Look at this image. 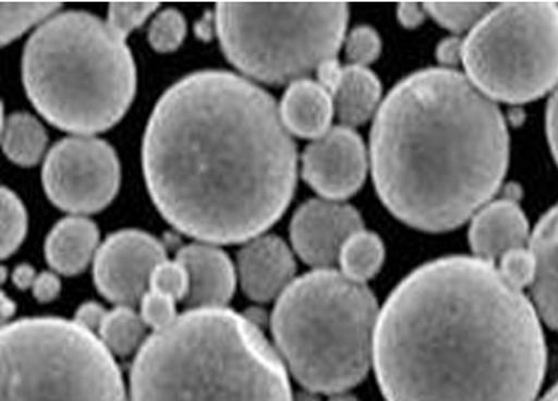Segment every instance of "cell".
<instances>
[{
	"mask_svg": "<svg viewBox=\"0 0 558 401\" xmlns=\"http://www.w3.org/2000/svg\"><path fill=\"white\" fill-rule=\"evenodd\" d=\"M296 146L278 104L228 71H197L161 95L143 141L149 196L179 232L240 244L283 217Z\"/></svg>",
	"mask_w": 558,
	"mask_h": 401,
	"instance_id": "1",
	"label": "cell"
},
{
	"mask_svg": "<svg viewBox=\"0 0 558 401\" xmlns=\"http://www.w3.org/2000/svg\"><path fill=\"white\" fill-rule=\"evenodd\" d=\"M374 367L387 401H535L547 345L535 305L497 266L444 257L387 299Z\"/></svg>",
	"mask_w": 558,
	"mask_h": 401,
	"instance_id": "2",
	"label": "cell"
},
{
	"mask_svg": "<svg viewBox=\"0 0 558 401\" xmlns=\"http://www.w3.org/2000/svg\"><path fill=\"white\" fill-rule=\"evenodd\" d=\"M380 200L423 232L463 226L499 191L509 133L494 100L454 69H425L395 86L371 133Z\"/></svg>",
	"mask_w": 558,
	"mask_h": 401,
	"instance_id": "3",
	"label": "cell"
},
{
	"mask_svg": "<svg viewBox=\"0 0 558 401\" xmlns=\"http://www.w3.org/2000/svg\"><path fill=\"white\" fill-rule=\"evenodd\" d=\"M283 359L252 317L189 309L153 331L131 369V401H293Z\"/></svg>",
	"mask_w": 558,
	"mask_h": 401,
	"instance_id": "4",
	"label": "cell"
},
{
	"mask_svg": "<svg viewBox=\"0 0 558 401\" xmlns=\"http://www.w3.org/2000/svg\"><path fill=\"white\" fill-rule=\"evenodd\" d=\"M23 83L50 124L88 136L128 113L136 95V62L108 23L69 11L33 33L23 52Z\"/></svg>",
	"mask_w": 558,
	"mask_h": 401,
	"instance_id": "5",
	"label": "cell"
},
{
	"mask_svg": "<svg viewBox=\"0 0 558 401\" xmlns=\"http://www.w3.org/2000/svg\"><path fill=\"white\" fill-rule=\"evenodd\" d=\"M379 305L365 283L338 269L293 280L276 302L271 333L296 381L312 393L338 394L362 382L374 362Z\"/></svg>",
	"mask_w": 558,
	"mask_h": 401,
	"instance_id": "6",
	"label": "cell"
},
{
	"mask_svg": "<svg viewBox=\"0 0 558 401\" xmlns=\"http://www.w3.org/2000/svg\"><path fill=\"white\" fill-rule=\"evenodd\" d=\"M2 401H128L113 353L64 317H24L2 329Z\"/></svg>",
	"mask_w": 558,
	"mask_h": 401,
	"instance_id": "7",
	"label": "cell"
},
{
	"mask_svg": "<svg viewBox=\"0 0 558 401\" xmlns=\"http://www.w3.org/2000/svg\"><path fill=\"white\" fill-rule=\"evenodd\" d=\"M213 17L228 61L252 80L281 86L307 80L324 62L336 59L350 13L341 2H221Z\"/></svg>",
	"mask_w": 558,
	"mask_h": 401,
	"instance_id": "8",
	"label": "cell"
},
{
	"mask_svg": "<svg viewBox=\"0 0 558 401\" xmlns=\"http://www.w3.org/2000/svg\"><path fill=\"white\" fill-rule=\"evenodd\" d=\"M468 80L490 100L526 104L558 86V4L495 5L463 40Z\"/></svg>",
	"mask_w": 558,
	"mask_h": 401,
	"instance_id": "9",
	"label": "cell"
},
{
	"mask_svg": "<svg viewBox=\"0 0 558 401\" xmlns=\"http://www.w3.org/2000/svg\"><path fill=\"white\" fill-rule=\"evenodd\" d=\"M41 181L57 208L77 217L98 214L119 193V158L107 141L65 137L48 151Z\"/></svg>",
	"mask_w": 558,
	"mask_h": 401,
	"instance_id": "10",
	"label": "cell"
},
{
	"mask_svg": "<svg viewBox=\"0 0 558 401\" xmlns=\"http://www.w3.org/2000/svg\"><path fill=\"white\" fill-rule=\"evenodd\" d=\"M167 262V251L158 239L141 230L112 233L93 262L98 292L116 305L136 307L149 290L158 265Z\"/></svg>",
	"mask_w": 558,
	"mask_h": 401,
	"instance_id": "11",
	"label": "cell"
},
{
	"mask_svg": "<svg viewBox=\"0 0 558 401\" xmlns=\"http://www.w3.org/2000/svg\"><path fill=\"white\" fill-rule=\"evenodd\" d=\"M303 179L324 199L341 200L359 193L367 177V149L347 125L312 141L302 158Z\"/></svg>",
	"mask_w": 558,
	"mask_h": 401,
	"instance_id": "12",
	"label": "cell"
},
{
	"mask_svg": "<svg viewBox=\"0 0 558 401\" xmlns=\"http://www.w3.org/2000/svg\"><path fill=\"white\" fill-rule=\"evenodd\" d=\"M363 230L362 217L353 206L339 200L312 199L291 218V244L315 269H331L353 233Z\"/></svg>",
	"mask_w": 558,
	"mask_h": 401,
	"instance_id": "13",
	"label": "cell"
},
{
	"mask_svg": "<svg viewBox=\"0 0 558 401\" xmlns=\"http://www.w3.org/2000/svg\"><path fill=\"white\" fill-rule=\"evenodd\" d=\"M239 277L252 301L269 302L293 283L296 263L287 242L275 235L252 239L236 256Z\"/></svg>",
	"mask_w": 558,
	"mask_h": 401,
	"instance_id": "14",
	"label": "cell"
},
{
	"mask_svg": "<svg viewBox=\"0 0 558 401\" xmlns=\"http://www.w3.org/2000/svg\"><path fill=\"white\" fill-rule=\"evenodd\" d=\"M175 262L189 275L185 305L191 309L225 307L235 293V266L227 253L209 244H191L177 253Z\"/></svg>",
	"mask_w": 558,
	"mask_h": 401,
	"instance_id": "15",
	"label": "cell"
},
{
	"mask_svg": "<svg viewBox=\"0 0 558 401\" xmlns=\"http://www.w3.org/2000/svg\"><path fill=\"white\" fill-rule=\"evenodd\" d=\"M527 241L530 226L515 200H495L480 209L471 221V250L482 262L495 265L507 253L527 247Z\"/></svg>",
	"mask_w": 558,
	"mask_h": 401,
	"instance_id": "16",
	"label": "cell"
},
{
	"mask_svg": "<svg viewBox=\"0 0 558 401\" xmlns=\"http://www.w3.org/2000/svg\"><path fill=\"white\" fill-rule=\"evenodd\" d=\"M530 250L536 271L531 293L543 321L558 331V205L538 221L531 233Z\"/></svg>",
	"mask_w": 558,
	"mask_h": 401,
	"instance_id": "17",
	"label": "cell"
},
{
	"mask_svg": "<svg viewBox=\"0 0 558 401\" xmlns=\"http://www.w3.org/2000/svg\"><path fill=\"white\" fill-rule=\"evenodd\" d=\"M284 125L291 134L305 139H319L331 131L335 101L319 81L291 83L279 105Z\"/></svg>",
	"mask_w": 558,
	"mask_h": 401,
	"instance_id": "18",
	"label": "cell"
},
{
	"mask_svg": "<svg viewBox=\"0 0 558 401\" xmlns=\"http://www.w3.org/2000/svg\"><path fill=\"white\" fill-rule=\"evenodd\" d=\"M100 230L84 217H69L60 220L45 242V257L53 271L60 275H77L95 262L98 253Z\"/></svg>",
	"mask_w": 558,
	"mask_h": 401,
	"instance_id": "19",
	"label": "cell"
},
{
	"mask_svg": "<svg viewBox=\"0 0 558 401\" xmlns=\"http://www.w3.org/2000/svg\"><path fill=\"white\" fill-rule=\"evenodd\" d=\"M329 93L335 101L336 116L347 127L365 124L375 112H379L383 86L371 69L347 65L341 69Z\"/></svg>",
	"mask_w": 558,
	"mask_h": 401,
	"instance_id": "20",
	"label": "cell"
},
{
	"mask_svg": "<svg viewBox=\"0 0 558 401\" xmlns=\"http://www.w3.org/2000/svg\"><path fill=\"white\" fill-rule=\"evenodd\" d=\"M2 145L9 160L21 167H33L44 157L47 133L29 113H11L2 125Z\"/></svg>",
	"mask_w": 558,
	"mask_h": 401,
	"instance_id": "21",
	"label": "cell"
},
{
	"mask_svg": "<svg viewBox=\"0 0 558 401\" xmlns=\"http://www.w3.org/2000/svg\"><path fill=\"white\" fill-rule=\"evenodd\" d=\"M148 331V325L144 323L143 316L128 305H117L116 309L108 311L98 329V337L104 341L113 355L117 357H129L132 352L143 347Z\"/></svg>",
	"mask_w": 558,
	"mask_h": 401,
	"instance_id": "22",
	"label": "cell"
},
{
	"mask_svg": "<svg viewBox=\"0 0 558 401\" xmlns=\"http://www.w3.org/2000/svg\"><path fill=\"white\" fill-rule=\"evenodd\" d=\"M386 250L379 235L367 230L353 233L339 254V268L350 280L365 283L383 268Z\"/></svg>",
	"mask_w": 558,
	"mask_h": 401,
	"instance_id": "23",
	"label": "cell"
},
{
	"mask_svg": "<svg viewBox=\"0 0 558 401\" xmlns=\"http://www.w3.org/2000/svg\"><path fill=\"white\" fill-rule=\"evenodd\" d=\"M60 4L53 2H4L2 4V45L20 38L23 33L40 25L41 21L47 23L50 17L56 16Z\"/></svg>",
	"mask_w": 558,
	"mask_h": 401,
	"instance_id": "24",
	"label": "cell"
},
{
	"mask_svg": "<svg viewBox=\"0 0 558 401\" xmlns=\"http://www.w3.org/2000/svg\"><path fill=\"white\" fill-rule=\"evenodd\" d=\"M495 5L482 2H434L425 4L428 16L454 33L473 32Z\"/></svg>",
	"mask_w": 558,
	"mask_h": 401,
	"instance_id": "25",
	"label": "cell"
},
{
	"mask_svg": "<svg viewBox=\"0 0 558 401\" xmlns=\"http://www.w3.org/2000/svg\"><path fill=\"white\" fill-rule=\"evenodd\" d=\"M28 230V214L23 200L12 193L11 189L2 187V257L8 259L20 250Z\"/></svg>",
	"mask_w": 558,
	"mask_h": 401,
	"instance_id": "26",
	"label": "cell"
},
{
	"mask_svg": "<svg viewBox=\"0 0 558 401\" xmlns=\"http://www.w3.org/2000/svg\"><path fill=\"white\" fill-rule=\"evenodd\" d=\"M187 35V23L177 9H165L149 25L148 40L156 52L168 53L179 49Z\"/></svg>",
	"mask_w": 558,
	"mask_h": 401,
	"instance_id": "27",
	"label": "cell"
},
{
	"mask_svg": "<svg viewBox=\"0 0 558 401\" xmlns=\"http://www.w3.org/2000/svg\"><path fill=\"white\" fill-rule=\"evenodd\" d=\"M156 2H113L108 5L107 23L113 33L125 40L134 29L143 26L156 13Z\"/></svg>",
	"mask_w": 558,
	"mask_h": 401,
	"instance_id": "28",
	"label": "cell"
},
{
	"mask_svg": "<svg viewBox=\"0 0 558 401\" xmlns=\"http://www.w3.org/2000/svg\"><path fill=\"white\" fill-rule=\"evenodd\" d=\"M344 50H347L348 61L351 62V65L367 68L368 64L379 59L383 41H380L379 33L371 26H359L344 40Z\"/></svg>",
	"mask_w": 558,
	"mask_h": 401,
	"instance_id": "29",
	"label": "cell"
},
{
	"mask_svg": "<svg viewBox=\"0 0 558 401\" xmlns=\"http://www.w3.org/2000/svg\"><path fill=\"white\" fill-rule=\"evenodd\" d=\"M149 290L161 293L173 301H185L189 293V275L179 262H163L158 265L149 281Z\"/></svg>",
	"mask_w": 558,
	"mask_h": 401,
	"instance_id": "30",
	"label": "cell"
},
{
	"mask_svg": "<svg viewBox=\"0 0 558 401\" xmlns=\"http://www.w3.org/2000/svg\"><path fill=\"white\" fill-rule=\"evenodd\" d=\"M495 266L499 268L500 275L509 283L521 290L531 287L533 278H535L536 263L530 247L507 253L506 256L500 257V262Z\"/></svg>",
	"mask_w": 558,
	"mask_h": 401,
	"instance_id": "31",
	"label": "cell"
},
{
	"mask_svg": "<svg viewBox=\"0 0 558 401\" xmlns=\"http://www.w3.org/2000/svg\"><path fill=\"white\" fill-rule=\"evenodd\" d=\"M141 316L148 328L153 331H160L175 321L179 314H177V302L173 299L161 295V293L148 290L140 304Z\"/></svg>",
	"mask_w": 558,
	"mask_h": 401,
	"instance_id": "32",
	"label": "cell"
},
{
	"mask_svg": "<svg viewBox=\"0 0 558 401\" xmlns=\"http://www.w3.org/2000/svg\"><path fill=\"white\" fill-rule=\"evenodd\" d=\"M107 313L108 311H105L100 304H96V302H86V304L81 305L80 309H77L74 321H76L77 325L89 329L93 333H98V329H100L101 323H104Z\"/></svg>",
	"mask_w": 558,
	"mask_h": 401,
	"instance_id": "33",
	"label": "cell"
},
{
	"mask_svg": "<svg viewBox=\"0 0 558 401\" xmlns=\"http://www.w3.org/2000/svg\"><path fill=\"white\" fill-rule=\"evenodd\" d=\"M33 295H35L38 302H52L53 299L59 297L60 293V280L56 274L45 271V274L36 277L35 283H33Z\"/></svg>",
	"mask_w": 558,
	"mask_h": 401,
	"instance_id": "34",
	"label": "cell"
},
{
	"mask_svg": "<svg viewBox=\"0 0 558 401\" xmlns=\"http://www.w3.org/2000/svg\"><path fill=\"white\" fill-rule=\"evenodd\" d=\"M547 134L551 153H554L555 161L558 165V86L551 95L550 104H548Z\"/></svg>",
	"mask_w": 558,
	"mask_h": 401,
	"instance_id": "35",
	"label": "cell"
},
{
	"mask_svg": "<svg viewBox=\"0 0 558 401\" xmlns=\"http://www.w3.org/2000/svg\"><path fill=\"white\" fill-rule=\"evenodd\" d=\"M427 16L425 5L411 4V2H408V4L399 5L398 9L399 23H401L404 28H418Z\"/></svg>",
	"mask_w": 558,
	"mask_h": 401,
	"instance_id": "36",
	"label": "cell"
},
{
	"mask_svg": "<svg viewBox=\"0 0 558 401\" xmlns=\"http://www.w3.org/2000/svg\"><path fill=\"white\" fill-rule=\"evenodd\" d=\"M437 57L442 64L447 65V69H451V65L463 62V41L456 40H444L437 49Z\"/></svg>",
	"mask_w": 558,
	"mask_h": 401,
	"instance_id": "37",
	"label": "cell"
},
{
	"mask_svg": "<svg viewBox=\"0 0 558 401\" xmlns=\"http://www.w3.org/2000/svg\"><path fill=\"white\" fill-rule=\"evenodd\" d=\"M36 277H38V275L35 274V269H33L32 266L21 265L14 269V274H12V281H14V285H16L17 289H33V283H35Z\"/></svg>",
	"mask_w": 558,
	"mask_h": 401,
	"instance_id": "38",
	"label": "cell"
},
{
	"mask_svg": "<svg viewBox=\"0 0 558 401\" xmlns=\"http://www.w3.org/2000/svg\"><path fill=\"white\" fill-rule=\"evenodd\" d=\"M16 313V305L8 295H2V316H4L5 321L11 319L12 314Z\"/></svg>",
	"mask_w": 558,
	"mask_h": 401,
	"instance_id": "39",
	"label": "cell"
},
{
	"mask_svg": "<svg viewBox=\"0 0 558 401\" xmlns=\"http://www.w3.org/2000/svg\"><path fill=\"white\" fill-rule=\"evenodd\" d=\"M293 401H319V398L315 397L312 391H300L293 397Z\"/></svg>",
	"mask_w": 558,
	"mask_h": 401,
	"instance_id": "40",
	"label": "cell"
},
{
	"mask_svg": "<svg viewBox=\"0 0 558 401\" xmlns=\"http://www.w3.org/2000/svg\"><path fill=\"white\" fill-rule=\"evenodd\" d=\"M329 401H359V400H356V398L353 397V394L338 393V394H332L331 400H329Z\"/></svg>",
	"mask_w": 558,
	"mask_h": 401,
	"instance_id": "41",
	"label": "cell"
},
{
	"mask_svg": "<svg viewBox=\"0 0 558 401\" xmlns=\"http://www.w3.org/2000/svg\"><path fill=\"white\" fill-rule=\"evenodd\" d=\"M542 401H558V385L550 389V393L543 398Z\"/></svg>",
	"mask_w": 558,
	"mask_h": 401,
	"instance_id": "42",
	"label": "cell"
}]
</instances>
